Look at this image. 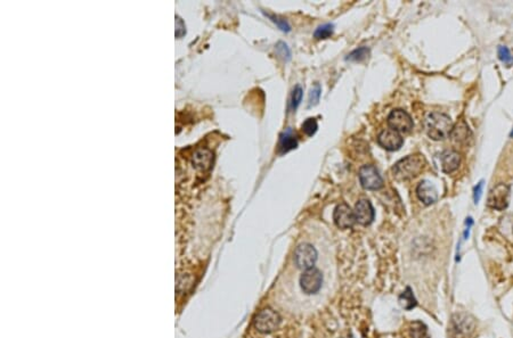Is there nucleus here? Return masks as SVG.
I'll use <instances>...</instances> for the list:
<instances>
[{"instance_id": "1", "label": "nucleus", "mask_w": 513, "mask_h": 338, "mask_svg": "<svg viewBox=\"0 0 513 338\" xmlns=\"http://www.w3.org/2000/svg\"><path fill=\"white\" fill-rule=\"evenodd\" d=\"M331 274H327L319 266L301 270L299 274H285V288L294 293L292 303L303 306H313L322 302L323 297L329 293ZM289 292V293H291Z\"/></svg>"}, {"instance_id": "2", "label": "nucleus", "mask_w": 513, "mask_h": 338, "mask_svg": "<svg viewBox=\"0 0 513 338\" xmlns=\"http://www.w3.org/2000/svg\"><path fill=\"white\" fill-rule=\"evenodd\" d=\"M427 135L434 140H443L450 136L453 122L448 115L439 112H432L427 115L425 121Z\"/></svg>"}, {"instance_id": "3", "label": "nucleus", "mask_w": 513, "mask_h": 338, "mask_svg": "<svg viewBox=\"0 0 513 338\" xmlns=\"http://www.w3.org/2000/svg\"><path fill=\"white\" fill-rule=\"evenodd\" d=\"M426 164V158L422 155H409V156L397 162L392 171H394V176L398 180H409L420 175Z\"/></svg>"}, {"instance_id": "4", "label": "nucleus", "mask_w": 513, "mask_h": 338, "mask_svg": "<svg viewBox=\"0 0 513 338\" xmlns=\"http://www.w3.org/2000/svg\"><path fill=\"white\" fill-rule=\"evenodd\" d=\"M318 252L309 243H301L297 246L293 254V264L298 270H307L317 265Z\"/></svg>"}, {"instance_id": "5", "label": "nucleus", "mask_w": 513, "mask_h": 338, "mask_svg": "<svg viewBox=\"0 0 513 338\" xmlns=\"http://www.w3.org/2000/svg\"><path fill=\"white\" fill-rule=\"evenodd\" d=\"M281 317L279 314L270 308L261 310L254 319V328L259 332L269 333L275 331L279 327Z\"/></svg>"}, {"instance_id": "6", "label": "nucleus", "mask_w": 513, "mask_h": 338, "mask_svg": "<svg viewBox=\"0 0 513 338\" xmlns=\"http://www.w3.org/2000/svg\"><path fill=\"white\" fill-rule=\"evenodd\" d=\"M510 201V187L505 184H498L489 191L487 204L494 210L502 211L506 208Z\"/></svg>"}, {"instance_id": "7", "label": "nucleus", "mask_w": 513, "mask_h": 338, "mask_svg": "<svg viewBox=\"0 0 513 338\" xmlns=\"http://www.w3.org/2000/svg\"><path fill=\"white\" fill-rule=\"evenodd\" d=\"M360 184L365 189L378 190L383 186L382 177L373 165H364L359 170Z\"/></svg>"}, {"instance_id": "8", "label": "nucleus", "mask_w": 513, "mask_h": 338, "mask_svg": "<svg viewBox=\"0 0 513 338\" xmlns=\"http://www.w3.org/2000/svg\"><path fill=\"white\" fill-rule=\"evenodd\" d=\"M476 322L470 314L457 313L453 318V331L456 337H469L475 330Z\"/></svg>"}, {"instance_id": "9", "label": "nucleus", "mask_w": 513, "mask_h": 338, "mask_svg": "<svg viewBox=\"0 0 513 338\" xmlns=\"http://www.w3.org/2000/svg\"><path fill=\"white\" fill-rule=\"evenodd\" d=\"M388 124L392 130L408 132L413 129V120L403 109H394L388 117Z\"/></svg>"}, {"instance_id": "10", "label": "nucleus", "mask_w": 513, "mask_h": 338, "mask_svg": "<svg viewBox=\"0 0 513 338\" xmlns=\"http://www.w3.org/2000/svg\"><path fill=\"white\" fill-rule=\"evenodd\" d=\"M333 219L340 229L351 228L357 222L355 212L351 210L349 205H347L345 203L337 206L333 214Z\"/></svg>"}, {"instance_id": "11", "label": "nucleus", "mask_w": 513, "mask_h": 338, "mask_svg": "<svg viewBox=\"0 0 513 338\" xmlns=\"http://www.w3.org/2000/svg\"><path fill=\"white\" fill-rule=\"evenodd\" d=\"M378 142L381 147L387 150H397L401 147L404 139L398 131L387 129V130L380 132L378 137Z\"/></svg>"}, {"instance_id": "12", "label": "nucleus", "mask_w": 513, "mask_h": 338, "mask_svg": "<svg viewBox=\"0 0 513 338\" xmlns=\"http://www.w3.org/2000/svg\"><path fill=\"white\" fill-rule=\"evenodd\" d=\"M356 221L362 226L371 224L374 220V208L368 199H359L355 206Z\"/></svg>"}, {"instance_id": "13", "label": "nucleus", "mask_w": 513, "mask_h": 338, "mask_svg": "<svg viewBox=\"0 0 513 338\" xmlns=\"http://www.w3.org/2000/svg\"><path fill=\"white\" fill-rule=\"evenodd\" d=\"M416 194L420 201L426 205H431L438 199V193L436 187L430 181H422L416 188Z\"/></svg>"}, {"instance_id": "14", "label": "nucleus", "mask_w": 513, "mask_h": 338, "mask_svg": "<svg viewBox=\"0 0 513 338\" xmlns=\"http://www.w3.org/2000/svg\"><path fill=\"white\" fill-rule=\"evenodd\" d=\"M440 161L443 171L445 173H452L458 167L461 157H459L458 153L455 152V150H446V152L441 154Z\"/></svg>"}, {"instance_id": "15", "label": "nucleus", "mask_w": 513, "mask_h": 338, "mask_svg": "<svg viewBox=\"0 0 513 338\" xmlns=\"http://www.w3.org/2000/svg\"><path fill=\"white\" fill-rule=\"evenodd\" d=\"M471 137L472 132L464 121H459L456 126L453 128L452 132H450V138H452L453 141L459 145L467 144V142L471 139Z\"/></svg>"}, {"instance_id": "16", "label": "nucleus", "mask_w": 513, "mask_h": 338, "mask_svg": "<svg viewBox=\"0 0 513 338\" xmlns=\"http://www.w3.org/2000/svg\"><path fill=\"white\" fill-rule=\"evenodd\" d=\"M194 162L200 170H209L212 164V154L208 149H199L194 156Z\"/></svg>"}, {"instance_id": "17", "label": "nucleus", "mask_w": 513, "mask_h": 338, "mask_svg": "<svg viewBox=\"0 0 513 338\" xmlns=\"http://www.w3.org/2000/svg\"><path fill=\"white\" fill-rule=\"evenodd\" d=\"M399 303L406 310H410V309L415 308V306H416V300H415V297H414V295H413L412 289H410L409 287L406 288V291L403 293V294L400 295V297H399Z\"/></svg>"}, {"instance_id": "18", "label": "nucleus", "mask_w": 513, "mask_h": 338, "mask_svg": "<svg viewBox=\"0 0 513 338\" xmlns=\"http://www.w3.org/2000/svg\"><path fill=\"white\" fill-rule=\"evenodd\" d=\"M297 146H298L297 139L293 136L290 135L289 132L285 133V135L281 138L279 149L282 153H288L290 150L297 148Z\"/></svg>"}, {"instance_id": "19", "label": "nucleus", "mask_w": 513, "mask_h": 338, "mask_svg": "<svg viewBox=\"0 0 513 338\" xmlns=\"http://www.w3.org/2000/svg\"><path fill=\"white\" fill-rule=\"evenodd\" d=\"M410 337L412 338H430L428 333V329L425 323L421 321H415L410 328Z\"/></svg>"}, {"instance_id": "20", "label": "nucleus", "mask_w": 513, "mask_h": 338, "mask_svg": "<svg viewBox=\"0 0 513 338\" xmlns=\"http://www.w3.org/2000/svg\"><path fill=\"white\" fill-rule=\"evenodd\" d=\"M368 54H369L368 48L360 47V48H358V49H355L354 51H351L350 54L348 55L347 61H351V62L364 61L368 56Z\"/></svg>"}, {"instance_id": "21", "label": "nucleus", "mask_w": 513, "mask_h": 338, "mask_svg": "<svg viewBox=\"0 0 513 338\" xmlns=\"http://www.w3.org/2000/svg\"><path fill=\"white\" fill-rule=\"evenodd\" d=\"M318 129V124H317V121H316L315 119L313 118H309L307 119L305 122H303L302 124V130L303 132L306 133L307 136H313L316 133V131H317Z\"/></svg>"}, {"instance_id": "22", "label": "nucleus", "mask_w": 513, "mask_h": 338, "mask_svg": "<svg viewBox=\"0 0 513 338\" xmlns=\"http://www.w3.org/2000/svg\"><path fill=\"white\" fill-rule=\"evenodd\" d=\"M333 33V25L332 24H325L319 26V28L315 31V38L316 39H327L331 37Z\"/></svg>"}, {"instance_id": "23", "label": "nucleus", "mask_w": 513, "mask_h": 338, "mask_svg": "<svg viewBox=\"0 0 513 338\" xmlns=\"http://www.w3.org/2000/svg\"><path fill=\"white\" fill-rule=\"evenodd\" d=\"M498 57H499V60H501L503 63H505L506 65L513 64V55L511 54V51L508 50L506 47H504V46L498 47Z\"/></svg>"}, {"instance_id": "24", "label": "nucleus", "mask_w": 513, "mask_h": 338, "mask_svg": "<svg viewBox=\"0 0 513 338\" xmlns=\"http://www.w3.org/2000/svg\"><path fill=\"white\" fill-rule=\"evenodd\" d=\"M320 92H322V89H320V86L318 83H316L315 86L311 88L309 93V106L317 105V103L319 101Z\"/></svg>"}, {"instance_id": "25", "label": "nucleus", "mask_w": 513, "mask_h": 338, "mask_svg": "<svg viewBox=\"0 0 513 338\" xmlns=\"http://www.w3.org/2000/svg\"><path fill=\"white\" fill-rule=\"evenodd\" d=\"M276 51H277L278 56L282 57L285 61L291 59V51H290L289 47L284 42H278L276 44Z\"/></svg>"}, {"instance_id": "26", "label": "nucleus", "mask_w": 513, "mask_h": 338, "mask_svg": "<svg viewBox=\"0 0 513 338\" xmlns=\"http://www.w3.org/2000/svg\"><path fill=\"white\" fill-rule=\"evenodd\" d=\"M301 99H302V88L300 86H297L296 88H294L293 93H292L291 106H292L293 109H296L298 106L300 105Z\"/></svg>"}, {"instance_id": "27", "label": "nucleus", "mask_w": 513, "mask_h": 338, "mask_svg": "<svg viewBox=\"0 0 513 338\" xmlns=\"http://www.w3.org/2000/svg\"><path fill=\"white\" fill-rule=\"evenodd\" d=\"M270 19L273 20V22H275V23L278 25V28L281 30L287 31V32H289V31H290V25L288 24L287 21L282 20V19H278V17H275V16H270Z\"/></svg>"}, {"instance_id": "28", "label": "nucleus", "mask_w": 513, "mask_h": 338, "mask_svg": "<svg viewBox=\"0 0 513 338\" xmlns=\"http://www.w3.org/2000/svg\"><path fill=\"white\" fill-rule=\"evenodd\" d=\"M483 186H484V181H480L475 188V203L476 204L479 202V199L481 197V193H483Z\"/></svg>"}, {"instance_id": "29", "label": "nucleus", "mask_w": 513, "mask_h": 338, "mask_svg": "<svg viewBox=\"0 0 513 338\" xmlns=\"http://www.w3.org/2000/svg\"><path fill=\"white\" fill-rule=\"evenodd\" d=\"M511 136H513V131H512V132H511Z\"/></svg>"}]
</instances>
